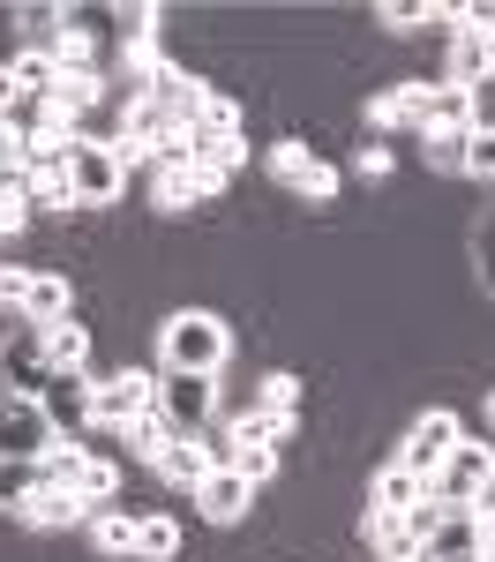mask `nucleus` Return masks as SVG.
<instances>
[{
  "label": "nucleus",
  "instance_id": "obj_5",
  "mask_svg": "<svg viewBox=\"0 0 495 562\" xmlns=\"http://www.w3.org/2000/svg\"><path fill=\"white\" fill-rule=\"evenodd\" d=\"M458 442H465L458 413H443V405H436V413H420V420L405 428V442H398V465H405V473H420L428 487H436V473H443V458L458 450Z\"/></svg>",
  "mask_w": 495,
  "mask_h": 562
},
{
  "label": "nucleus",
  "instance_id": "obj_35",
  "mask_svg": "<svg viewBox=\"0 0 495 562\" xmlns=\"http://www.w3.org/2000/svg\"><path fill=\"white\" fill-rule=\"evenodd\" d=\"M53 60H60L68 76H83L90 68V31H60V38H53Z\"/></svg>",
  "mask_w": 495,
  "mask_h": 562
},
{
  "label": "nucleus",
  "instance_id": "obj_23",
  "mask_svg": "<svg viewBox=\"0 0 495 562\" xmlns=\"http://www.w3.org/2000/svg\"><path fill=\"white\" fill-rule=\"evenodd\" d=\"M481 76H488V38H481V31H458V38H450V76L443 83H481Z\"/></svg>",
  "mask_w": 495,
  "mask_h": 562
},
{
  "label": "nucleus",
  "instance_id": "obj_29",
  "mask_svg": "<svg viewBox=\"0 0 495 562\" xmlns=\"http://www.w3.org/2000/svg\"><path fill=\"white\" fill-rule=\"evenodd\" d=\"M301 397H308V390H301V375H263V390H256V405H263V413H278V420H301Z\"/></svg>",
  "mask_w": 495,
  "mask_h": 562
},
{
  "label": "nucleus",
  "instance_id": "obj_41",
  "mask_svg": "<svg viewBox=\"0 0 495 562\" xmlns=\"http://www.w3.org/2000/svg\"><path fill=\"white\" fill-rule=\"evenodd\" d=\"M473 518H481V555H488V548H495V495L481 503V510H473Z\"/></svg>",
  "mask_w": 495,
  "mask_h": 562
},
{
  "label": "nucleus",
  "instance_id": "obj_3",
  "mask_svg": "<svg viewBox=\"0 0 495 562\" xmlns=\"http://www.w3.org/2000/svg\"><path fill=\"white\" fill-rule=\"evenodd\" d=\"M53 435H60V420H53V405H45L38 390H0V465L8 458L15 465H38Z\"/></svg>",
  "mask_w": 495,
  "mask_h": 562
},
{
  "label": "nucleus",
  "instance_id": "obj_16",
  "mask_svg": "<svg viewBox=\"0 0 495 562\" xmlns=\"http://www.w3.org/2000/svg\"><path fill=\"white\" fill-rule=\"evenodd\" d=\"M68 307H76L68 278H53V270H31V293H23V323H31V330H53V323H68Z\"/></svg>",
  "mask_w": 495,
  "mask_h": 562
},
{
  "label": "nucleus",
  "instance_id": "obj_11",
  "mask_svg": "<svg viewBox=\"0 0 495 562\" xmlns=\"http://www.w3.org/2000/svg\"><path fill=\"white\" fill-rule=\"evenodd\" d=\"M465 128H481V90L428 83V98H420V135H465Z\"/></svg>",
  "mask_w": 495,
  "mask_h": 562
},
{
  "label": "nucleus",
  "instance_id": "obj_25",
  "mask_svg": "<svg viewBox=\"0 0 495 562\" xmlns=\"http://www.w3.org/2000/svg\"><path fill=\"white\" fill-rule=\"evenodd\" d=\"M173 555H180L173 518H135V562H173Z\"/></svg>",
  "mask_w": 495,
  "mask_h": 562
},
{
  "label": "nucleus",
  "instance_id": "obj_39",
  "mask_svg": "<svg viewBox=\"0 0 495 562\" xmlns=\"http://www.w3.org/2000/svg\"><path fill=\"white\" fill-rule=\"evenodd\" d=\"M353 173H360V180H383V173H391V143H360Z\"/></svg>",
  "mask_w": 495,
  "mask_h": 562
},
{
  "label": "nucleus",
  "instance_id": "obj_20",
  "mask_svg": "<svg viewBox=\"0 0 495 562\" xmlns=\"http://www.w3.org/2000/svg\"><path fill=\"white\" fill-rule=\"evenodd\" d=\"M98 98H105V83H98L90 68H83V76H68V68H60V83H53V98H45V105H53V121H68V128H76Z\"/></svg>",
  "mask_w": 495,
  "mask_h": 562
},
{
  "label": "nucleus",
  "instance_id": "obj_8",
  "mask_svg": "<svg viewBox=\"0 0 495 562\" xmlns=\"http://www.w3.org/2000/svg\"><path fill=\"white\" fill-rule=\"evenodd\" d=\"M8 510L23 525H38V532H53V525H90L98 510H90L76 487H60V480H31L23 495H8Z\"/></svg>",
  "mask_w": 495,
  "mask_h": 562
},
{
  "label": "nucleus",
  "instance_id": "obj_47",
  "mask_svg": "<svg viewBox=\"0 0 495 562\" xmlns=\"http://www.w3.org/2000/svg\"><path fill=\"white\" fill-rule=\"evenodd\" d=\"M0 315H8V307H0Z\"/></svg>",
  "mask_w": 495,
  "mask_h": 562
},
{
  "label": "nucleus",
  "instance_id": "obj_4",
  "mask_svg": "<svg viewBox=\"0 0 495 562\" xmlns=\"http://www.w3.org/2000/svg\"><path fill=\"white\" fill-rule=\"evenodd\" d=\"M436 495L450 510H481L495 495V442H458L443 458V473H436Z\"/></svg>",
  "mask_w": 495,
  "mask_h": 562
},
{
  "label": "nucleus",
  "instance_id": "obj_12",
  "mask_svg": "<svg viewBox=\"0 0 495 562\" xmlns=\"http://www.w3.org/2000/svg\"><path fill=\"white\" fill-rule=\"evenodd\" d=\"M211 195H225L218 180H203L195 173V166H158V173H150V203H158V211H195V203H211Z\"/></svg>",
  "mask_w": 495,
  "mask_h": 562
},
{
  "label": "nucleus",
  "instance_id": "obj_34",
  "mask_svg": "<svg viewBox=\"0 0 495 562\" xmlns=\"http://www.w3.org/2000/svg\"><path fill=\"white\" fill-rule=\"evenodd\" d=\"M233 465H240L248 487H263V480L278 473V450H270V442H240V450H233Z\"/></svg>",
  "mask_w": 495,
  "mask_h": 562
},
{
  "label": "nucleus",
  "instance_id": "obj_17",
  "mask_svg": "<svg viewBox=\"0 0 495 562\" xmlns=\"http://www.w3.org/2000/svg\"><path fill=\"white\" fill-rule=\"evenodd\" d=\"M188 166H195L203 180H218V188H225V180H233L240 166H248V143H240V135H195Z\"/></svg>",
  "mask_w": 495,
  "mask_h": 562
},
{
  "label": "nucleus",
  "instance_id": "obj_45",
  "mask_svg": "<svg viewBox=\"0 0 495 562\" xmlns=\"http://www.w3.org/2000/svg\"><path fill=\"white\" fill-rule=\"evenodd\" d=\"M481 562H495V548H488V555H481Z\"/></svg>",
  "mask_w": 495,
  "mask_h": 562
},
{
  "label": "nucleus",
  "instance_id": "obj_18",
  "mask_svg": "<svg viewBox=\"0 0 495 562\" xmlns=\"http://www.w3.org/2000/svg\"><path fill=\"white\" fill-rule=\"evenodd\" d=\"M8 83L23 90V98H53V83H60V60H53V45H23V53L8 60Z\"/></svg>",
  "mask_w": 495,
  "mask_h": 562
},
{
  "label": "nucleus",
  "instance_id": "obj_19",
  "mask_svg": "<svg viewBox=\"0 0 495 562\" xmlns=\"http://www.w3.org/2000/svg\"><path fill=\"white\" fill-rule=\"evenodd\" d=\"M420 495H428V480H420V473H405L398 458H391L383 473L368 480V510H413Z\"/></svg>",
  "mask_w": 495,
  "mask_h": 562
},
{
  "label": "nucleus",
  "instance_id": "obj_9",
  "mask_svg": "<svg viewBox=\"0 0 495 562\" xmlns=\"http://www.w3.org/2000/svg\"><path fill=\"white\" fill-rule=\"evenodd\" d=\"M263 166H270V180H278V188H293V195H308V203H330V195H338V173L315 158L308 143H270Z\"/></svg>",
  "mask_w": 495,
  "mask_h": 562
},
{
  "label": "nucleus",
  "instance_id": "obj_21",
  "mask_svg": "<svg viewBox=\"0 0 495 562\" xmlns=\"http://www.w3.org/2000/svg\"><path fill=\"white\" fill-rule=\"evenodd\" d=\"M436 555H481V518L473 510H443V525L428 532V562Z\"/></svg>",
  "mask_w": 495,
  "mask_h": 562
},
{
  "label": "nucleus",
  "instance_id": "obj_43",
  "mask_svg": "<svg viewBox=\"0 0 495 562\" xmlns=\"http://www.w3.org/2000/svg\"><path fill=\"white\" fill-rule=\"evenodd\" d=\"M488 435H495V390H488Z\"/></svg>",
  "mask_w": 495,
  "mask_h": 562
},
{
  "label": "nucleus",
  "instance_id": "obj_38",
  "mask_svg": "<svg viewBox=\"0 0 495 562\" xmlns=\"http://www.w3.org/2000/svg\"><path fill=\"white\" fill-rule=\"evenodd\" d=\"M375 15H383L391 31H420V23H428V8H420V0H383Z\"/></svg>",
  "mask_w": 495,
  "mask_h": 562
},
{
  "label": "nucleus",
  "instance_id": "obj_15",
  "mask_svg": "<svg viewBox=\"0 0 495 562\" xmlns=\"http://www.w3.org/2000/svg\"><path fill=\"white\" fill-rule=\"evenodd\" d=\"M45 346V375H83L90 368V330L68 315V323H53V330H38Z\"/></svg>",
  "mask_w": 495,
  "mask_h": 562
},
{
  "label": "nucleus",
  "instance_id": "obj_26",
  "mask_svg": "<svg viewBox=\"0 0 495 562\" xmlns=\"http://www.w3.org/2000/svg\"><path fill=\"white\" fill-rule=\"evenodd\" d=\"M90 548L98 555H135V518L128 510H98L90 518Z\"/></svg>",
  "mask_w": 495,
  "mask_h": 562
},
{
  "label": "nucleus",
  "instance_id": "obj_33",
  "mask_svg": "<svg viewBox=\"0 0 495 562\" xmlns=\"http://www.w3.org/2000/svg\"><path fill=\"white\" fill-rule=\"evenodd\" d=\"M458 173H473V180H495V128L481 121V128L465 135V166Z\"/></svg>",
  "mask_w": 495,
  "mask_h": 562
},
{
  "label": "nucleus",
  "instance_id": "obj_30",
  "mask_svg": "<svg viewBox=\"0 0 495 562\" xmlns=\"http://www.w3.org/2000/svg\"><path fill=\"white\" fill-rule=\"evenodd\" d=\"M45 383H53V397H45L53 420H60V413H68V420H90V375H45Z\"/></svg>",
  "mask_w": 495,
  "mask_h": 562
},
{
  "label": "nucleus",
  "instance_id": "obj_7",
  "mask_svg": "<svg viewBox=\"0 0 495 562\" xmlns=\"http://www.w3.org/2000/svg\"><path fill=\"white\" fill-rule=\"evenodd\" d=\"M158 413L173 435H203L218 413V375H158Z\"/></svg>",
  "mask_w": 495,
  "mask_h": 562
},
{
  "label": "nucleus",
  "instance_id": "obj_24",
  "mask_svg": "<svg viewBox=\"0 0 495 562\" xmlns=\"http://www.w3.org/2000/svg\"><path fill=\"white\" fill-rule=\"evenodd\" d=\"M285 435H293V420H278L263 405H240V413H233V450H240V442H270V450H278Z\"/></svg>",
  "mask_w": 495,
  "mask_h": 562
},
{
  "label": "nucleus",
  "instance_id": "obj_37",
  "mask_svg": "<svg viewBox=\"0 0 495 562\" xmlns=\"http://www.w3.org/2000/svg\"><path fill=\"white\" fill-rule=\"evenodd\" d=\"M465 135H473V128H465ZM465 135H428V166L458 173V166H465Z\"/></svg>",
  "mask_w": 495,
  "mask_h": 562
},
{
  "label": "nucleus",
  "instance_id": "obj_2",
  "mask_svg": "<svg viewBox=\"0 0 495 562\" xmlns=\"http://www.w3.org/2000/svg\"><path fill=\"white\" fill-rule=\"evenodd\" d=\"M150 405H158V375H150V368H121V375L90 383V420H83V428L98 435V442H121L128 420H135V413H150Z\"/></svg>",
  "mask_w": 495,
  "mask_h": 562
},
{
  "label": "nucleus",
  "instance_id": "obj_46",
  "mask_svg": "<svg viewBox=\"0 0 495 562\" xmlns=\"http://www.w3.org/2000/svg\"><path fill=\"white\" fill-rule=\"evenodd\" d=\"M0 510H8V503H0Z\"/></svg>",
  "mask_w": 495,
  "mask_h": 562
},
{
  "label": "nucleus",
  "instance_id": "obj_40",
  "mask_svg": "<svg viewBox=\"0 0 495 562\" xmlns=\"http://www.w3.org/2000/svg\"><path fill=\"white\" fill-rule=\"evenodd\" d=\"M23 293H31V270H0V307L23 315Z\"/></svg>",
  "mask_w": 495,
  "mask_h": 562
},
{
  "label": "nucleus",
  "instance_id": "obj_6",
  "mask_svg": "<svg viewBox=\"0 0 495 562\" xmlns=\"http://www.w3.org/2000/svg\"><path fill=\"white\" fill-rule=\"evenodd\" d=\"M121 188H128L121 150H113V143H83V150H76V166H68V195H76V211L121 203Z\"/></svg>",
  "mask_w": 495,
  "mask_h": 562
},
{
  "label": "nucleus",
  "instance_id": "obj_10",
  "mask_svg": "<svg viewBox=\"0 0 495 562\" xmlns=\"http://www.w3.org/2000/svg\"><path fill=\"white\" fill-rule=\"evenodd\" d=\"M188 503H195L211 525H240V518H248V503H256V487L240 480V465H211V473L195 480V495H188Z\"/></svg>",
  "mask_w": 495,
  "mask_h": 562
},
{
  "label": "nucleus",
  "instance_id": "obj_42",
  "mask_svg": "<svg viewBox=\"0 0 495 562\" xmlns=\"http://www.w3.org/2000/svg\"><path fill=\"white\" fill-rule=\"evenodd\" d=\"M15 98H23V90L8 83V68H0V121H8V113H15Z\"/></svg>",
  "mask_w": 495,
  "mask_h": 562
},
{
  "label": "nucleus",
  "instance_id": "obj_13",
  "mask_svg": "<svg viewBox=\"0 0 495 562\" xmlns=\"http://www.w3.org/2000/svg\"><path fill=\"white\" fill-rule=\"evenodd\" d=\"M368 555L375 562H428V548L405 525V510H368Z\"/></svg>",
  "mask_w": 495,
  "mask_h": 562
},
{
  "label": "nucleus",
  "instance_id": "obj_28",
  "mask_svg": "<svg viewBox=\"0 0 495 562\" xmlns=\"http://www.w3.org/2000/svg\"><path fill=\"white\" fill-rule=\"evenodd\" d=\"M166 128H173V113H166V105H150V98H135V105H128V121H121V135L150 143V150L166 143Z\"/></svg>",
  "mask_w": 495,
  "mask_h": 562
},
{
  "label": "nucleus",
  "instance_id": "obj_1",
  "mask_svg": "<svg viewBox=\"0 0 495 562\" xmlns=\"http://www.w3.org/2000/svg\"><path fill=\"white\" fill-rule=\"evenodd\" d=\"M233 360V330L211 307H180L158 323V375H218Z\"/></svg>",
  "mask_w": 495,
  "mask_h": 562
},
{
  "label": "nucleus",
  "instance_id": "obj_32",
  "mask_svg": "<svg viewBox=\"0 0 495 562\" xmlns=\"http://www.w3.org/2000/svg\"><path fill=\"white\" fill-rule=\"evenodd\" d=\"M195 135H240V105H233L225 90H211V98L195 105Z\"/></svg>",
  "mask_w": 495,
  "mask_h": 562
},
{
  "label": "nucleus",
  "instance_id": "obj_14",
  "mask_svg": "<svg viewBox=\"0 0 495 562\" xmlns=\"http://www.w3.org/2000/svg\"><path fill=\"white\" fill-rule=\"evenodd\" d=\"M420 98H428V83H391L368 98V128L375 135H398V128H420Z\"/></svg>",
  "mask_w": 495,
  "mask_h": 562
},
{
  "label": "nucleus",
  "instance_id": "obj_27",
  "mask_svg": "<svg viewBox=\"0 0 495 562\" xmlns=\"http://www.w3.org/2000/svg\"><path fill=\"white\" fill-rule=\"evenodd\" d=\"M83 458H90V442H68V435H53V442H45V458H38V480H60V487H68V480L83 473Z\"/></svg>",
  "mask_w": 495,
  "mask_h": 562
},
{
  "label": "nucleus",
  "instance_id": "obj_31",
  "mask_svg": "<svg viewBox=\"0 0 495 562\" xmlns=\"http://www.w3.org/2000/svg\"><path fill=\"white\" fill-rule=\"evenodd\" d=\"M166 442H173V428H166V413H158V405H150V413H135V420H128V450H135V458H158Z\"/></svg>",
  "mask_w": 495,
  "mask_h": 562
},
{
  "label": "nucleus",
  "instance_id": "obj_22",
  "mask_svg": "<svg viewBox=\"0 0 495 562\" xmlns=\"http://www.w3.org/2000/svg\"><path fill=\"white\" fill-rule=\"evenodd\" d=\"M68 487H76V495H83L90 510H105V503H113V495H121V465H113V458H98V450H90V458H83V473L68 480Z\"/></svg>",
  "mask_w": 495,
  "mask_h": 562
},
{
  "label": "nucleus",
  "instance_id": "obj_36",
  "mask_svg": "<svg viewBox=\"0 0 495 562\" xmlns=\"http://www.w3.org/2000/svg\"><path fill=\"white\" fill-rule=\"evenodd\" d=\"M23 225H31V195L23 188H0V240H15Z\"/></svg>",
  "mask_w": 495,
  "mask_h": 562
},
{
  "label": "nucleus",
  "instance_id": "obj_44",
  "mask_svg": "<svg viewBox=\"0 0 495 562\" xmlns=\"http://www.w3.org/2000/svg\"><path fill=\"white\" fill-rule=\"evenodd\" d=\"M436 562H481V555H436Z\"/></svg>",
  "mask_w": 495,
  "mask_h": 562
}]
</instances>
